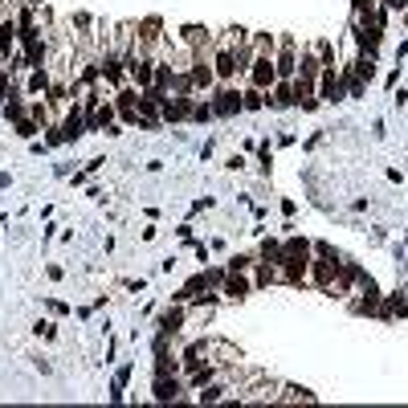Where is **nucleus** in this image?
<instances>
[{"mask_svg":"<svg viewBox=\"0 0 408 408\" xmlns=\"http://www.w3.org/2000/svg\"><path fill=\"white\" fill-rule=\"evenodd\" d=\"M278 82V66H274V57H265V53H253V62H249V86H258V90H269Z\"/></svg>","mask_w":408,"mask_h":408,"instance_id":"1","label":"nucleus"},{"mask_svg":"<svg viewBox=\"0 0 408 408\" xmlns=\"http://www.w3.org/2000/svg\"><path fill=\"white\" fill-rule=\"evenodd\" d=\"M29 115L45 127V122H49V102H33V106H29Z\"/></svg>","mask_w":408,"mask_h":408,"instance_id":"24","label":"nucleus"},{"mask_svg":"<svg viewBox=\"0 0 408 408\" xmlns=\"http://www.w3.org/2000/svg\"><path fill=\"white\" fill-rule=\"evenodd\" d=\"M17 135L21 139H33L37 135V119H17Z\"/></svg>","mask_w":408,"mask_h":408,"instance_id":"23","label":"nucleus"},{"mask_svg":"<svg viewBox=\"0 0 408 408\" xmlns=\"http://www.w3.org/2000/svg\"><path fill=\"white\" fill-rule=\"evenodd\" d=\"M188 70H192V86H196V94H200V90L209 94V90H213V86H216L213 53H192V66H188Z\"/></svg>","mask_w":408,"mask_h":408,"instance_id":"2","label":"nucleus"},{"mask_svg":"<svg viewBox=\"0 0 408 408\" xmlns=\"http://www.w3.org/2000/svg\"><path fill=\"white\" fill-rule=\"evenodd\" d=\"M115 111H119L122 122H135V119H139V90L122 86L119 94H115Z\"/></svg>","mask_w":408,"mask_h":408,"instance_id":"10","label":"nucleus"},{"mask_svg":"<svg viewBox=\"0 0 408 408\" xmlns=\"http://www.w3.org/2000/svg\"><path fill=\"white\" fill-rule=\"evenodd\" d=\"M376 4H380V0H351V13H356V21H376V13H380Z\"/></svg>","mask_w":408,"mask_h":408,"instance_id":"19","label":"nucleus"},{"mask_svg":"<svg viewBox=\"0 0 408 408\" xmlns=\"http://www.w3.org/2000/svg\"><path fill=\"white\" fill-rule=\"evenodd\" d=\"M237 111H241V90L237 86H220L213 94V115L229 119V115H237Z\"/></svg>","mask_w":408,"mask_h":408,"instance_id":"7","label":"nucleus"},{"mask_svg":"<svg viewBox=\"0 0 408 408\" xmlns=\"http://www.w3.org/2000/svg\"><path fill=\"white\" fill-rule=\"evenodd\" d=\"M155 62H160V57H127V78H131L139 90L155 86Z\"/></svg>","mask_w":408,"mask_h":408,"instance_id":"3","label":"nucleus"},{"mask_svg":"<svg viewBox=\"0 0 408 408\" xmlns=\"http://www.w3.org/2000/svg\"><path fill=\"white\" fill-rule=\"evenodd\" d=\"M17 49V17H4L0 21V57H13Z\"/></svg>","mask_w":408,"mask_h":408,"instance_id":"14","label":"nucleus"},{"mask_svg":"<svg viewBox=\"0 0 408 408\" xmlns=\"http://www.w3.org/2000/svg\"><path fill=\"white\" fill-rule=\"evenodd\" d=\"M262 106H265V90H258V86L241 90V111H262Z\"/></svg>","mask_w":408,"mask_h":408,"instance_id":"18","label":"nucleus"},{"mask_svg":"<svg viewBox=\"0 0 408 408\" xmlns=\"http://www.w3.org/2000/svg\"><path fill=\"white\" fill-rule=\"evenodd\" d=\"M180 327H184V302H176L171 311H164V318H160V335L176 339L180 335Z\"/></svg>","mask_w":408,"mask_h":408,"instance_id":"13","label":"nucleus"},{"mask_svg":"<svg viewBox=\"0 0 408 408\" xmlns=\"http://www.w3.org/2000/svg\"><path fill=\"white\" fill-rule=\"evenodd\" d=\"M318 98H323V102H339V98H343V82H339L335 66H323V70H318Z\"/></svg>","mask_w":408,"mask_h":408,"instance_id":"8","label":"nucleus"},{"mask_svg":"<svg viewBox=\"0 0 408 408\" xmlns=\"http://www.w3.org/2000/svg\"><path fill=\"white\" fill-rule=\"evenodd\" d=\"M4 119H13V122H17V119H24V106L17 102V98H13V102L4 106Z\"/></svg>","mask_w":408,"mask_h":408,"instance_id":"25","label":"nucleus"},{"mask_svg":"<svg viewBox=\"0 0 408 408\" xmlns=\"http://www.w3.org/2000/svg\"><path fill=\"white\" fill-rule=\"evenodd\" d=\"M249 265H253V258H249V253H233V258H229V274H245Z\"/></svg>","mask_w":408,"mask_h":408,"instance_id":"21","label":"nucleus"},{"mask_svg":"<svg viewBox=\"0 0 408 408\" xmlns=\"http://www.w3.org/2000/svg\"><path fill=\"white\" fill-rule=\"evenodd\" d=\"M155 400H160V405H168V400H180V380H176V376H155Z\"/></svg>","mask_w":408,"mask_h":408,"instance_id":"16","label":"nucleus"},{"mask_svg":"<svg viewBox=\"0 0 408 408\" xmlns=\"http://www.w3.org/2000/svg\"><path fill=\"white\" fill-rule=\"evenodd\" d=\"M384 8H388V13H405L408 0H384Z\"/></svg>","mask_w":408,"mask_h":408,"instance_id":"26","label":"nucleus"},{"mask_svg":"<svg viewBox=\"0 0 408 408\" xmlns=\"http://www.w3.org/2000/svg\"><path fill=\"white\" fill-rule=\"evenodd\" d=\"M220 294H225L229 302H245V298L253 294V286H249V278H245V274H225V286H220Z\"/></svg>","mask_w":408,"mask_h":408,"instance_id":"11","label":"nucleus"},{"mask_svg":"<svg viewBox=\"0 0 408 408\" xmlns=\"http://www.w3.org/2000/svg\"><path fill=\"white\" fill-rule=\"evenodd\" d=\"M262 262H282V241H274V237L262 241Z\"/></svg>","mask_w":408,"mask_h":408,"instance_id":"20","label":"nucleus"},{"mask_svg":"<svg viewBox=\"0 0 408 408\" xmlns=\"http://www.w3.org/2000/svg\"><path fill=\"white\" fill-rule=\"evenodd\" d=\"M160 115H164V122H184V119H192V94H176V98H164V106H160Z\"/></svg>","mask_w":408,"mask_h":408,"instance_id":"6","label":"nucleus"},{"mask_svg":"<svg viewBox=\"0 0 408 408\" xmlns=\"http://www.w3.org/2000/svg\"><path fill=\"white\" fill-rule=\"evenodd\" d=\"M265 106H274V111L294 106V82H290V78H278V82L265 90Z\"/></svg>","mask_w":408,"mask_h":408,"instance_id":"9","label":"nucleus"},{"mask_svg":"<svg viewBox=\"0 0 408 408\" xmlns=\"http://www.w3.org/2000/svg\"><path fill=\"white\" fill-rule=\"evenodd\" d=\"M318 396H314L311 388H298V384H282L278 392V405H314Z\"/></svg>","mask_w":408,"mask_h":408,"instance_id":"12","label":"nucleus"},{"mask_svg":"<svg viewBox=\"0 0 408 408\" xmlns=\"http://www.w3.org/2000/svg\"><path fill=\"white\" fill-rule=\"evenodd\" d=\"M278 269H282V282H286V286H307V278H311V258H282Z\"/></svg>","mask_w":408,"mask_h":408,"instance_id":"5","label":"nucleus"},{"mask_svg":"<svg viewBox=\"0 0 408 408\" xmlns=\"http://www.w3.org/2000/svg\"><path fill=\"white\" fill-rule=\"evenodd\" d=\"M192 119L196 122H209V119H213V102H192Z\"/></svg>","mask_w":408,"mask_h":408,"instance_id":"22","label":"nucleus"},{"mask_svg":"<svg viewBox=\"0 0 408 408\" xmlns=\"http://www.w3.org/2000/svg\"><path fill=\"white\" fill-rule=\"evenodd\" d=\"M274 282H282V269H278V262H262V265H258L253 286H274Z\"/></svg>","mask_w":408,"mask_h":408,"instance_id":"17","label":"nucleus"},{"mask_svg":"<svg viewBox=\"0 0 408 408\" xmlns=\"http://www.w3.org/2000/svg\"><path fill=\"white\" fill-rule=\"evenodd\" d=\"M274 66H278V78L294 82V73H298V45H294V37H282V45L274 53Z\"/></svg>","mask_w":408,"mask_h":408,"instance_id":"4","label":"nucleus"},{"mask_svg":"<svg viewBox=\"0 0 408 408\" xmlns=\"http://www.w3.org/2000/svg\"><path fill=\"white\" fill-rule=\"evenodd\" d=\"M49 82H53L49 66H37V70H29V82H24V90H29V94H45Z\"/></svg>","mask_w":408,"mask_h":408,"instance_id":"15","label":"nucleus"}]
</instances>
